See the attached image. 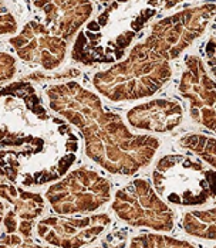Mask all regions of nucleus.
Masks as SVG:
<instances>
[{"label": "nucleus", "mask_w": 216, "mask_h": 248, "mask_svg": "<svg viewBox=\"0 0 216 248\" xmlns=\"http://www.w3.org/2000/svg\"><path fill=\"white\" fill-rule=\"evenodd\" d=\"M80 138L74 126L44 104L32 81L1 88V179L32 189L51 185L76 165Z\"/></svg>", "instance_id": "f257e3e1"}, {"label": "nucleus", "mask_w": 216, "mask_h": 248, "mask_svg": "<svg viewBox=\"0 0 216 248\" xmlns=\"http://www.w3.org/2000/svg\"><path fill=\"white\" fill-rule=\"evenodd\" d=\"M44 96L47 105L83 135L87 157L108 173L134 176L159 151L158 138L133 132L97 94L76 81L53 84L44 90Z\"/></svg>", "instance_id": "f03ea898"}, {"label": "nucleus", "mask_w": 216, "mask_h": 248, "mask_svg": "<svg viewBox=\"0 0 216 248\" xmlns=\"http://www.w3.org/2000/svg\"><path fill=\"white\" fill-rule=\"evenodd\" d=\"M148 0H114L76 37L71 58L84 67L121 61L137 34L157 16Z\"/></svg>", "instance_id": "7ed1b4c3"}, {"label": "nucleus", "mask_w": 216, "mask_h": 248, "mask_svg": "<svg viewBox=\"0 0 216 248\" xmlns=\"http://www.w3.org/2000/svg\"><path fill=\"white\" fill-rule=\"evenodd\" d=\"M171 77V60L144 38L121 61L96 73L93 85L111 102H130L157 94Z\"/></svg>", "instance_id": "20e7f679"}, {"label": "nucleus", "mask_w": 216, "mask_h": 248, "mask_svg": "<svg viewBox=\"0 0 216 248\" xmlns=\"http://www.w3.org/2000/svg\"><path fill=\"white\" fill-rule=\"evenodd\" d=\"M152 180L168 204L195 207L216 199V170L202 159L181 153L164 155L154 168Z\"/></svg>", "instance_id": "39448f33"}, {"label": "nucleus", "mask_w": 216, "mask_h": 248, "mask_svg": "<svg viewBox=\"0 0 216 248\" xmlns=\"http://www.w3.org/2000/svg\"><path fill=\"white\" fill-rule=\"evenodd\" d=\"M111 182L97 170L81 166L50 185L46 199L57 214H88L111 200Z\"/></svg>", "instance_id": "423d86ee"}, {"label": "nucleus", "mask_w": 216, "mask_h": 248, "mask_svg": "<svg viewBox=\"0 0 216 248\" xmlns=\"http://www.w3.org/2000/svg\"><path fill=\"white\" fill-rule=\"evenodd\" d=\"M111 209L122 223L131 227L168 232L175 226L172 209L145 179H134L117 190Z\"/></svg>", "instance_id": "0eeeda50"}, {"label": "nucleus", "mask_w": 216, "mask_h": 248, "mask_svg": "<svg viewBox=\"0 0 216 248\" xmlns=\"http://www.w3.org/2000/svg\"><path fill=\"white\" fill-rule=\"evenodd\" d=\"M1 247H39L33 241L36 221L46 211V200L40 193L1 179L0 185Z\"/></svg>", "instance_id": "6e6552de"}, {"label": "nucleus", "mask_w": 216, "mask_h": 248, "mask_svg": "<svg viewBox=\"0 0 216 248\" xmlns=\"http://www.w3.org/2000/svg\"><path fill=\"white\" fill-rule=\"evenodd\" d=\"M216 16V3L191 6L151 26L147 40L169 60L178 58L208 29Z\"/></svg>", "instance_id": "1a4fd4ad"}, {"label": "nucleus", "mask_w": 216, "mask_h": 248, "mask_svg": "<svg viewBox=\"0 0 216 248\" xmlns=\"http://www.w3.org/2000/svg\"><path fill=\"white\" fill-rule=\"evenodd\" d=\"M107 213L70 217L66 214L47 216L37 221L36 231L40 240L56 247H83L93 244L111 226Z\"/></svg>", "instance_id": "9d476101"}, {"label": "nucleus", "mask_w": 216, "mask_h": 248, "mask_svg": "<svg viewBox=\"0 0 216 248\" xmlns=\"http://www.w3.org/2000/svg\"><path fill=\"white\" fill-rule=\"evenodd\" d=\"M178 90L189 104L191 118L216 135V81L202 58L192 54L185 57Z\"/></svg>", "instance_id": "9b49d317"}, {"label": "nucleus", "mask_w": 216, "mask_h": 248, "mask_svg": "<svg viewBox=\"0 0 216 248\" xmlns=\"http://www.w3.org/2000/svg\"><path fill=\"white\" fill-rule=\"evenodd\" d=\"M9 44L17 57L44 71H56L67 57L68 41L54 34L43 21L29 20L19 34L9 38Z\"/></svg>", "instance_id": "f8f14e48"}, {"label": "nucleus", "mask_w": 216, "mask_h": 248, "mask_svg": "<svg viewBox=\"0 0 216 248\" xmlns=\"http://www.w3.org/2000/svg\"><path fill=\"white\" fill-rule=\"evenodd\" d=\"M32 4L37 20L68 43L94 13L90 0H32Z\"/></svg>", "instance_id": "ddd939ff"}, {"label": "nucleus", "mask_w": 216, "mask_h": 248, "mask_svg": "<svg viewBox=\"0 0 216 248\" xmlns=\"http://www.w3.org/2000/svg\"><path fill=\"white\" fill-rule=\"evenodd\" d=\"M127 121L137 131L166 134L182 124L183 108L177 101L158 98L133 107L127 112Z\"/></svg>", "instance_id": "4468645a"}, {"label": "nucleus", "mask_w": 216, "mask_h": 248, "mask_svg": "<svg viewBox=\"0 0 216 248\" xmlns=\"http://www.w3.org/2000/svg\"><path fill=\"white\" fill-rule=\"evenodd\" d=\"M181 224L183 231L191 237L216 241V206L205 210L186 211Z\"/></svg>", "instance_id": "2eb2a0df"}, {"label": "nucleus", "mask_w": 216, "mask_h": 248, "mask_svg": "<svg viewBox=\"0 0 216 248\" xmlns=\"http://www.w3.org/2000/svg\"><path fill=\"white\" fill-rule=\"evenodd\" d=\"M179 146L200 157L216 170V138L202 134H188L179 139Z\"/></svg>", "instance_id": "dca6fc26"}, {"label": "nucleus", "mask_w": 216, "mask_h": 248, "mask_svg": "<svg viewBox=\"0 0 216 248\" xmlns=\"http://www.w3.org/2000/svg\"><path fill=\"white\" fill-rule=\"evenodd\" d=\"M130 247L158 248V247H194L192 243L178 240L175 237H168L162 234H141L131 238Z\"/></svg>", "instance_id": "f3484780"}, {"label": "nucleus", "mask_w": 216, "mask_h": 248, "mask_svg": "<svg viewBox=\"0 0 216 248\" xmlns=\"http://www.w3.org/2000/svg\"><path fill=\"white\" fill-rule=\"evenodd\" d=\"M202 53L209 73L216 78V16L211 20L208 26V37L203 41Z\"/></svg>", "instance_id": "a211bd4d"}, {"label": "nucleus", "mask_w": 216, "mask_h": 248, "mask_svg": "<svg viewBox=\"0 0 216 248\" xmlns=\"http://www.w3.org/2000/svg\"><path fill=\"white\" fill-rule=\"evenodd\" d=\"M80 76V70L76 68H68V70H64V71H60V73H54V71H36V73H32L29 76H26L21 79H26V81H34V82H40V81H51V79H73L74 77Z\"/></svg>", "instance_id": "6ab92c4d"}, {"label": "nucleus", "mask_w": 216, "mask_h": 248, "mask_svg": "<svg viewBox=\"0 0 216 248\" xmlns=\"http://www.w3.org/2000/svg\"><path fill=\"white\" fill-rule=\"evenodd\" d=\"M16 71H17L16 58L12 54L3 51L0 54V81H1V84L6 85V82H12Z\"/></svg>", "instance_id": "aec40b11"}, {"label": "nucleus", "mask_w": 216, "mask_h": 248, "mask_svg": "<svg viewBox=\"0 0 216 248\" xmlns=\"http://www.w3.org/2000/svg\"><path fill=\"white\" fill-rule=\"evenodd\" d=\"M17 31H19L17 20L15 19V16L10 12H7L3 7L1 15H0V33H1V36H13Z\"/></svg>", "instance_id": "412c9836"}, {"label": "nucleus", "mask_w": 216, "mask_h": 248, "mask_svg": "<svg viewBox=\"0 0 216 248\" xmlns=\"http://www.w3.org/2000/svg\"><path fill=\"white\" fill-rule=\"evenodd\" d=\"M183 0H161L159 1V7L162 10H169V9H174L175 6H178L179 3H182Z\"/></svg>", "instance_id": "4be33fe9"}, {"label": "nucleus", "mask_w": 216, "mask_h": 248, "mask_svg": "<svg viewBox=\"0 0 216 248\" xmlns=\"http://www.w3.org/2000/svg\"><path fill=\"white\" fill-rule=\"evenodd\" d=\"M148 1H150V4H151L152 7H158V6H159V1H161V0H148Z\"/></svg>", "instance_id": "5701e85b"}, {"label": "nucleus", "mask_w": 216, "mask_h": 248, "mask_svg": "<svg viewBox=\"0 0 216 248\" xmlns=\"http://www.w3.org/2000/svg\"><path fill=\"white\" fill-rule=\"evenodd\" d=\"M100 3H105V4H110V3H113L114 0H97Z\"/></svg>", "instance_id": "b1692460"}]
</instances>
